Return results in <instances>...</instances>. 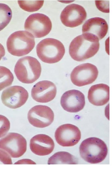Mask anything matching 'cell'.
<instances>
[{"mask_svg": "<svg viewBox=\"0 0 112 171\" xmlns=\"http://www.w3.org/2000/svg\"><path fill=\"white\" fill-rule=\"evenodd\" d=\"M38 58L43 62L48 63H56L61 60L65 52L64 46L59 40L46 38L40 41L36 47Z\"/></svg>", "mask_w": 112, "mask_h": 171, "instance_id": "277c9868", "label": "cell"}, {"mask_svg": "<svg viewBox=\"0 0 112 171\" xmlns=\"http://www.w3.org/2000/svg\"><path fill=\"white\" fill-rule=\"evenodd\" d=\"M99 39L91 34H83L75 38L69 46L71 57L77 61H83L94 56L99 48Z\"/></svg>", "mask_w": 112, "mask_h": 171, "instance_id": "6da1fadb", "label": "cell"}, {"mask_svg": "<svg viewBox=\"0 0 112 171\" xmlns=\"http://www.w3.org/2000/svg\"><path fill=\"white\" fill-rule=\"evenodd\" d=\"M55 137L57 142L61 146H72L79 141L81 133L76 126L71 124H65L56 129Z\"/></svg>", "mask_w": 112, "mask_h": 171, "instance_id": "8fae6325", "label": "cell"}, {"mask_svg": "<svg viewBox=\"0 0 112 171\" xmlns=\"http://www.w3.org/2000/svg\"><path fill=\"white\" fill-rule=\"evenodd\" d=\"M0 164H12L9 155L6 152L1 149H0Z\"/></svg>", "mask_w": 112, "mask_h": 171, "instance_id": "603a6c76", "label": "cell"}, {"mask_svg": "<svg viewBox=\"0 0 112 171\" xmlns=\"http://www.w3.org/2000/svg\"><path fill=\"white\" fill-rule=\"evenodd\" d=\"M10 122L5 116L0 114V138L4 136L10 128Z\"/></svg>", "mask_w": 112, "mask_h": 171, "instance_id": "7402d4cb", "label": "cell"}, {"mask_svg": "<svg viewBox=\"0 0 112 171\" xmlns=\"http://www.w3.org/2000/svg\"><path fill=\"white\" fill-rule=\"evenodd\" d=\"M20 8L28 12H33L40 9L43 6L44 1H18Z\"/></svg>", "mask_w": 112, "mask_h": 171, "instance_id": "44dd1931", "label": "cell"}, {"mask_svg": "<svg viewBox=\"0 0 112 171\" xmlns=\"http://www.w3.org/2000/svg\"><path fill=\"white\" fill-rule=\"evenodd\" d=\"M108 29V25L104 19L96 17L87 20L83 25L82 31L83 34H91L99 40L106 35Z\"/></svg>", "mask_w": 112, "mask_h": 171, "instance_id": "2e32d148", "label": "cell"}, {"mask_svg": "<svg viewBox=\"0 0 112 171\" xmlns=\"http://www.w3.org/2000/svg\"><path fill=\"white\" fill-rule=\"evenodd\" d=\"M81 157L86 162L92 164L103 161L108 153V148L102 140L95 137L88 138L83 140L79 147Z\"/></svg>", "mask_w": 112, "mask_h": 171, "instance_id": "7a4b0ae2", "label": "cell"}, {"mask_svg": "<svg viewBox=\"0 0 112 171\" xmlns=\"http://www.w3.org/2000/svg\"><path fill=\"white\" fill-rule=\"evenodd\" d=\"M77 159L70 153L64 151L55 153L49 158L48 164H77Z\"/></svg>", "mask_w": 112, "mask_h": 171, "instance_id": "ac0fdd59", "label": "cell"}, {"mask_svg": "<svg viewBox=\"0 0 112 171\" xmlns=\"http://www.w3.org/2000/svg\"><path fill=\"white\" fill-rule=\"evenodd\" d=\"M14 72L18 79L21 82L31 84L40 77L41 67L37 59L27 56L18 60L15 66Z\"/></svg>", "mask_w": 112, "mask_h": 171, "instance_id": "3957f363", "label": "cell"}, {"mask_svg": "<svg viewBox=\"0 0 112 171\" xmlns=\"http://www.w3.org/2000/svg\"><path fill=\"white\" fill-rule=\"evenodd\" d=\"M52 27L49 18L41 13L29 15L26 19L24 25L25 29L36 38L47 35L51 31Z\"/></svg>", "mask_w": 112, "mask_h": 171, "instance_id": "8992f818", "label": "cell"}, {"mask_svg": "<svg viewBox=\"0 0 112 171\" xmlns=\"http://www.w3.org/2000/svg\"><path fill=\"white\" fill-rule=\"evenodd\" d=\"M29 97V93L23 87L19 86H10L2 92L1 99L8 107L16 109L23 105Z\"/></svg>", "mask_w": 112, "mask_h": 171, "instance_id": "9c48e42d", "label": "cell"}, {"mask_svg": "<svg viewBox=\"0 0 112 171\" xmlns=\"http://www.w3.org/2000/svg\"><path fill=\"white\" fill-rule=\"evenodd\" d=\"M14 164H36V163L31 160L24 159L19 160Z\"/></svg>", "mask_w": 112, "mask_h": 171, "instance_id": "cb8c5ba5", "label": "cell"}, {"mask_svg": "<svg viewBox=\"0 0 112 171\" xmlns=\"http://www.w3.org/2000/svg\"><path fill=\"white\" fill-rule=\"evenodd\" d=\"M5 54L4 48L3 45L0 43V61L2 58L4 56Z\"/></svg>", "mask_w": 112, "mask_h": 171, "instance_id": "d4e9b609", "label": "cell"}, {"mask_svg": "<svg viewBox=\"0 0 112 171\" xmlns=\"http://www.w3.org/2000/svg\"><path fill=\"white\" fill-rule=\"evenodd\" d=\"M61 104L63 109L70 113H77L84 108L85 97L80 91L71 90L64 92L61 97Z\"/></svg>", "mask_w": 112, "mask_h": 171, "instance_id": "5bb4252c", "label": "cell"}, {"mask_svg": "<svg viewBox=\"0 0 112 171\" xmlns=\"http://www.w3.org/2000/svg\"><path fill=\"white\" fill-rule=\"evenodd\" d=\"M0 149L6 151L13 158L22 156L27 150V141L21 135L9 133L0 139Z\"/></svg>", "mask_w": 112, "mask_h": 171, "instance_id": "52a82bcc", "label": "cell"}, {"mask_svg": "<svg viewBox=\"0 0 112 171\" xmlns=\"http://www.w3.org/2000/svg\"><path fill=\"white\" fill-rule=\"evenodd\" d=\"M99 71L97 67L89 63L82 64L75 68L71 73L72 82L78 86L92 83L96 79Z\"/></svg>", "mask_w": 112, "mask_h": 171, "instance_id": "ba28073f", "label": "cell"}, {"mask_svg": "<svg viewBox=\"0 0 112 171\" xmlns=\"http://www.w3.org/2000/svg\"><path fill=\"white\" fill-rule=\"evenodd\" d=\"M13 79V74L9 69L0 66V91L11 85Z\"/></svg>", "mask_w": 112, "mask_h": 171, "instance_id": "ffe728a7", "label": "cell"}, {"mask_svg": "<svg viewBox=\"0 0 112 171\" xmlns=\"http://www.w3.org/2000/svg\"><path fill=\"white\" fill-rule=\"evenodd\" d=\"M88 99L89 102L95 106L104 105L109 99V86L103 83L92 86L88 91Z\"/></svg>", "mask_w": 112, "mask_h": 171, "instance_id": "e0dca14e", "label": "cell"}, {"mask_svg": "<svg viewBox=\"0 0 112 171\" xmlns=\"http://www.w3.org/2000/svg\"><path fill=\"white\" fill-rule=\"evenodd\" d=\"M12 16V11L7 5L0 3V31L10 22Z\"/></svg>", "mask_w": 112, "mask_h": 171, "instance_id": "d6986e66", "label": "cell"}, {"mask_svg": "<svg viewBox=\"0 0 112 171\" xmlns=\"http://www.w3.org/2000/svg\"><path fill=\"white\" fill-rule=\"evenodd\" d=\"M54 143L49 136L44 134H37L30 140L29 146L31 152L38 156L49 155L53 151Z\"/></svg>", "mask_w": 112, "mask_h": 171, "instance_id": "9a60e30c", "label": "cell"}, {"mask_svg": "<svg viewBox=\"0 0 112 171\" xmlns=\"http://www.w3.org/2000/svg\"><path fill=\"white\" fill-rule=\"evenodd\" d=\"M56 92V87L53 82L44 80L38 82L33 86L31 96L38 102L47 103L55 98Z\"/></svg>", "mask_w": 112, "mask_h": 171, "instance_id": "4fadbf2b", "label": "cell"}, {"mask_svg": "<svg viewBox=\"0 0 112 171\" xmlns=\"http://www.w3.org/2000/svg\"><path fill=\"white\" fill-rule=\"evenodd\" d=\"M87 13L84 8L78 4L67 6L62 11L60 19L65 26L74 27L81 25L86 19Z\"/></svg>", "mask_w": 112, "mask_h": 171, "instance_id": "7c38bea8", "label": "cell"}, {"mask_svg": "<svg viewBox=\"0 0 112 171\" xmlns=\"http://www.w3.org/2000/svg\"><path fill=\"white\" fill-rule=\"evenodd\" d=\"M35 44L33 36L29 32L23 30L13 33L7 41L8 52L13 55L18 57L29 53L34 47Z\"/></svg>", "mask_w": 112, "mask_h": 171, "instance_id": "5b68a950", "label": "cell"}, {"mask_svg": "<svg viewBox=\"0 0 112 171\" xmlns=\"http://www.w3.org/2000/svg\"><path fill=\"white\" fill-rule=\"evenodd\" d=\"M27 118L29 123L33 126L44 128L53 122L54 113L52 110L47 106L38 105L34 106L29 110Z\"/></svg>", "mask_w": 112, "mask_h": 171, "instance_id": "30bf717a", "label": "cell"}]
</instances>
